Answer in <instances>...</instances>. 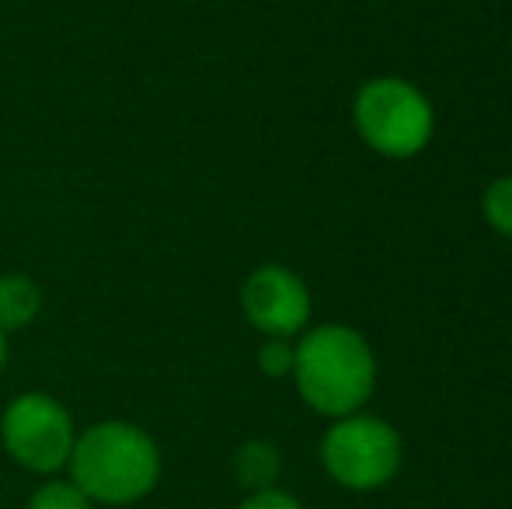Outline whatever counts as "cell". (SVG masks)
Segmentation results:
<instances>
[{"label":"cell","mask_w":512,"mask_h":509,"mask_svg":"<svg viewBox=\"0 0 512 509\" xmlns=\"http://www.w3.org/2000/svg\"><path fill=\"white\" fill-rule=\"evenodd\" d=\"M279 475H283V454L276 443L269 440H248L237 447L234 454V478L244 492H262L276 489Z\"/></svg>","instance_id":"ba28073f"},{"label":"cell","mask_w":512,"mask_h":509,"mask_svg":"<svg viewBox=\"0 0 512 509\" xmlns=\"http://www.w3.org/2000/svg\"><path fill=\"white\" fill-rule=\"evenodd\" d=\"M405 461L401 433L380 415L352 412L331 419L321 436V464L345 492H377L391 485Z\"/></svg>","instance_id":"3957f363"},{"label":"cell","mask_w":512,"mask_h":509,"mask_svg":"<svg viewBox=\"0 0 512 509\" xmlns=\"http://www.w3.org/2000/svg\"><path fill=\"white\" fill-rule=\"evenodd\" d=\"M237 509H304L297 496H290L286 489H262V492H248V496L241 499V506Z\"/></svg>","instance_id":"7c38bea8"},{"label":"cell","mask_w":512,"mask_h":509,"mask_svg":"<svg viewBox=\"0 0 512 509\" xmlns=\"http://www.w3.org/2000/svg\"><path fill=\"white\" fill-rule=\"evenodd\" d=\"M481 217L502 238H512V175H502L481 192Z\"/></svg>","instance_id":"30bf717a"},{"label":"cell","mask_w":512,"mask_h":509,"mask_svg":"<svg viewBox=\"0 0 512 509\" xmlns=\"http://www.w3.org/2000/svg\"><path fill=\"white\" fill-rule=\"evenodd\" d=\"M293 360H297V346L293 339H265L258 346V370L272 381L279 377H293Z\"/></svg>","instance_id":"8fae6325"},{"label":"cell","mask_w":512,"mask_h":509,"mask_svg":"<svg viewBox=\"0 0 512 509\" xmlns=\"http://www.w3.org/2000/svg\"><path fill=\"white\" fill-rule=\"evenodd\" d=\"M77 426L70 408L46 391H25L7 401L0 415V443L18 468L53 478L67 471Z\"/></svg>","instance_id":"5b68a950"},{"label":"cell","mask_w":512,"mask_h":509,"mask_svg":"<svg viewBox=\"0 0 512 509\" xmlns=\"http://www.w3.org/2000/svg\"><path fill=\"white\" fill-rule=\"evenodd\" d=\"M241 311L265 339H297L310 325V290L286 265H258L241 286Z\"/></svg>","instance_id":"8992f818"},{"label":"cell","mask_w":512,"mask_h":509,"mask_svg":"<svg viewBox=\"0 0 512 509\" xmlns=\"http://www.w3.org/2000/svg\"><path fill=\"white\" fill-rule=\"evenodd\" d=\"M7 356H11V349H7V335L0 332V374H4V367H7Z\"/></svg>","instance_id":"4fadbf2b"},{"label":"cell","mask_w":512,"mask_h":509,"mask_svg":"<svg viewBox=\"0 0 512 509\" xmlns=\"http://www.w3.org/2000/svg\"><path fill=\"white\" fill-rule=\"evenodd\" d=\"M352 123L370 150L405 161L429 147L436 112L405 77H373L352 102Z\"/></svg>","instance_id":"277c9868"},{"label":"cell","mask_w":512,"mask_h":509,"mask_svg":"<svg viewBox=\"0 0 512 509\" xmlns=\"http://www.w3.org/2000/svg\"><path fill=\"white\" fill-rule=\"evenodd\" d=\"M161 447L143 426L102 419L77 433L67 461V478L91 506H133L161 482Z\"/></svg>","instance_id":"6da1fadb"},{"label":"cell","mask_w":512,"mask_h":509,"mask_svg":"<svg viewBox=\"0 0 512 509\" xmlns=\"http://www.w3.org/2000/svg\"><path fill=\"white\" fill-rule=\"evenodd\" d=\"M293 381L307 408L328 419L363 412L377 387V356L352 325H317L300 332Z\"/></svg>","instance_id":"7a4b0ae2"},{"label":"cell","mask_w":512,"mask_h":509,"mask_svg":"<svg viewBox=\"0 0 512 509\" xmlns=\"http://www.w3.org/2000/svg\"><path fill=\"white\" fill-rule=\"evenodd\" d=\"M25 509H95V506H91V499L70 478L53 475V478H42L39 489L28 496Z\"/></svg>","instance_id":"9c48e42d"},{"label":"cell","mask_w":512,"mask_h":509,"mask_svg":"<svg viewBox=\"0 0 512 509\" xmlns=\"http://www.w3.org/2000/svg\"><path fill=\"white\" fill-rule=\"evenodd\" d=\"M42 311V290L25 272H4L0 276V332L11 335L28 328Z\"/></svg>","instance_id":"52a82bcc"}]
</instances>
